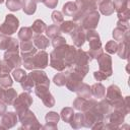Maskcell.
Listing matches in <instances>:
<instances>
[{
    "label": "cell",
    "mask_w": 130,
    "mask_h": 130,
    "mask_svg": "<svg viewBox=\"0 0 130 130\" xmlns=\"http://www.w3.org/2000/svg\"><path fill=\"white\" fill-rule=\"evenodd\" d=\"M18 123V116L14 112H5L0 119V129H10Z\"/></svg>",
    "instance_id": "obj_15"
},
{
    "label": "cell",
    "mask_w": 130,
    "mask_h": 130,
    "mask_svg": "<svg viewBox=\"0 0 130 130\" xmlns=\"http://www.w3.org/2000/svg\"><path fill=\"white\" fill-rule=\"evenodd\" d=\"M5 4L8 10L12 12L21 9V0H5Z\"/></svg>",
    "instance_id": "obj_41"
},
{
    "label": "cell",
    "mask_w": 130,
    "mask_h": 130,
    "mask_svg": "<svg viewBox=\"0 0 130 130\" xmlns=\"http://www.w3.org/2000/svg\"><path fill=\"white\" fill-rule=\"evenodd\" d=\"M21 9L27 15H32L37 10V2L35 0H21Z\"/></svg>",
    "instance_id": "obj_28"
},
{
    "label": "cell",
    "mask_w": 130,
    "mask_h": 130,
    "mask_svg": "<svg viewBox=\"0 0 130 130\" xmlns=\"http://www.w3.org/2000/svg\"><path fill=\"white\" fill-rule=\"evenodd\" d=\"M78 96H81L83 99H90L92 95H91V89H90V86L87 84V83H84V82H81L80 85L77 87L76 91Z\"/></svg>",
    "instance_id": "obj_31"
},
{
    "label": "cell",
    "mask_w": 130,
    "mask_h": 130,
    "mask_svg": "<svg viewBox=\"0 0 130 130\" xmlns=\"http://www.w3.org/2000/svg\"><path fill=\"white\" fill-rule=\"evenodd\" d=\"M19 50H20L21 58L32 56L38 52V49L35 47L32 41H20L19 42Z\"/></svg>",
    "instance_id": "obj_21"
},
{
    "label": "cell",
    "mask_w": 130,
    "mask_h": 130,
    "mask_svg": "<svg viewBox=\"0 0 130 130\" xmlns=\"http://www.w3.org/2000/svg\"><path fill=\"white\" fill-rule=\"evenodd\" d=\"M116 25H119V26H124V27H127V28H130V25H129V21H125V20H119L117 21Z\"/></svg>",
    "instance_id": "obj_52"
},
{
    "label": "cell",
    "mask_w": 130,
    "mask_h": 130,
    "mask_svg": "<svg viewBox=\"0 0 130 130\" xmlns=\"http://www.w3.org/2000/svg\"><path fill=\"white\" fill-rule=\"evenodd\" d=\"M77 25H78V23L73 21V20H65L61 24H59L61 32L66 34V35H71L75 30Z\"/></svg>",
    "instance_id": "obj_29"
},
{
    "label": "cell",
    "mask_w": 130,
    "mask_h": 130,
    "mask_svg": "<svg viewBox=\"0 0 130 130\" xmlns=\"http://www.w3.org/2000/svg\"><path fill=\"white\" fill-rule=\"evenodd\" d=\"M46 124L42 126V129L44 130H57L58 129V122L60 120V115L57 112L51 111L48 112L45 116Z\"/></svg>",
    "instance_id": "obj_18"
},
{
    "label": "cell",
    "mask_w": 130,
    "mask_h": 130,
    "mask_svg": "<svg viewBox=\"0 0 130 130\" xmlns=\"http://www.w3.org/2000/svg\"><path fill=\"white\" fill-rule=\"evenodd\" d=\"M11 73H12V78L15 80V81H17V82H21L23 79H24V77L27 75V73L25 72V70L24 69H21V68H15V69H13L12 71H11Z\"/></svg>",
    "instance_id": "obj_40"
},
{
    "label": "cell",
    "mask_w": 130,
    "mask_h": 130,
    "mask_svg": "<svg viewBox=\"0 0 130 130\" xmlns=\"http://www.w3.org/2000/svg\"><path fill=\"white\" fill-rule=\"evenodd\" d=\"M19 27V20L13 14H6L5 20L0 24V32L6 36H11L16 32Z\"/></svg>",
    "instance_id": "obj_8"
},
{
    "label": "cell",
    "mask_w": 130,
    "mask_h": 130,
    "mask_svg": "<svg viewBox=\"0 0 130 130\" xmlns=\"http://www.w3.org/2000/svg\"><path fill=\"white\" fill-rule=\"evenodd\" d=\"M17 96V92L14 88L12 87H8V88H5L4 89V93H3V96H2V101L8 105V106H12L14 100L16 99Z\"/></svg>",
    "instance_id": "obj_27"
},
{
    "label": "cell",
    "mask_w": 130,
    "mask_h": 130,
    "mask_svg": "<svg viewBox=\"0 0 130 130\" xmlns=\"http://www.w3.org/2000/svg\"><path fill=\"white\" fill-rule=\"evenodd\" d=\"M5 51L19 53V41L16 40V39H14V38H11V41L9 43V46H8V48Z\"/></svg>",
    "instance_id": "obj_45"
},
{
    "label": "cell",
    "mask_w": 130,
    "mask_h": 130,
    "mask_svg": "<svg viewBox=\"0 0 130 130\" xmlns=\"http://www.w3.org/2000/svg\"><path fill=\"white\" fill-rule=\"evenodd\" d=\"M32 32L30 26H23L18 30L17 37L20 41H32Z\"/></svg>",
    "instance_id": "obj_32"
},
{
    "label": "cell",
    "mask_w": 130,
    "mask_h": 130,
    "mask_svg": "<svg viewBox=\"0 0 130 130\" xmlns=\"http://www.w3.org/2000/svg\"><path fill=\"white\" fill-rule=\"evenodd\" d=\"M66 80H67V71H65V72L59 71V73L55 74L54 77H53V82L57 86H63V85H65Z\"/></svg>",
    "instance_id": "obj_38"
},
{
    "label": "cell",
    "mask_w": 130,
    "mask_h": 130,
    "mask_svg": "<svg viewBox=\"0 0 130 130\" xmlns=\"http://www.w3.org/2000/svg\"><path fill=\"white\" fill-rule=\"evenodd\" d=\"M30 28L32 29V31L35 34H38V35H41L43 32H45L46 28H47V24L42 20V19H36L34 21V23L31 24Z\"/></svg>",
    "instance_id": "obj_36"
},
{
    "label": "cell",
    "mask_w": 130,
    "mask_h": 130,
    "mask_svg": "<svg viewBox=\"0 0 130 130\" xmlns=\"http://www.w3.org/2000/svg\"><path fill=\"white\" fill-rule=\"evenodd\" d=\"M12 84H13V79L10 76V74L0 76V86H2L3 88H8L11 87Z\"/></svg>",
    "instance_id": "obj_43"
},
{
    "label": "cell",
    "mask_w": 130,
    "mask_h": 130,
    "mask_svg": "<svg viewBox=\"0 0 130 130\" xmlns=\"http://www.w3.org/2000/svg\"><path fill=\"white\" fill-rule=\"evenodd\" d=\"M69 124H70V126L73 129H79V128L84 127V116H83V112L75 113Z\"/></svg>",
    "instance_id": "obj_30"
},
{
    "label": "cell",
    "mask_w": 130,
    "mask_h": 130,
    "mask_svg": "<svg viewBox=\"0 0 130 130\" xmlns=\"http://www.w3.org/2000/svg\"><path fill=\"white\" fill-rule=\"evenodd\" d=\"M116 53L119 58L123 60L128 59V40H125L123 42H120V44H118V49Z\"/></svg>",
    "instance_id": "obj_33"
},
{
    "label": "cell",
    "mask_w": 130,
    "mask_h": 130,
    "mask_svg": "<svg viewBox=\"0 0 130 130\" xmlns=\"http://www.w3.org/2000/svg\"><path fill=\"white\" fill-rule=\"evenodd\" d=\"M115 11L119 20L129 21L130 19V1L129 0H112Z\"/></svg>",
    "instance_id": "obj_12"
},
{
    "label": "cell",
    "mask_w": 130,
    "mask_h": 130,
    "mask_svg": "<svg viewBox=\"0 0 130 130\" xmlns=\"http://www.w3.org/2000/svg\"><path fill=\"white\" fill-rule=\"evenodd\" d=\"M90 89H91V95L98 100H102L105 98V94H106V87L99 81L94 84H92L90 86Z\"/></svg>",
    "instance_id": "obj_26"
},
{
    "label": "cell",
    "mask_w": 130,
    "mask_h": 130,
    "mask_svg": "<svg viewBox=\"0 0 130 130\" xmlns=\"http://www.w3.org/2000/svg\"><path fill=\"white\" fill-rule=\"evenodd\" d=\"M74 109L70 108V107H65L61 110L60 113V118L65 122V123H70V121L72 120L73 116H74Z\"/></svg>",
    "instance_id": "obj_35"
},
{
    "label": "cell",
    "mask_w": 130,
    "mask_h": 130,
    "mask_svg": "<svg viewBox=\"0 0 130 130\" xmlns=\"http://www.w3.org/2000/svg\"><path fill=\"white\" fill-rule=\"evenodd\" d=\"M32 103H34V100H32V96L30 95V93L27 91H23L20 94H17L12 106H13L16 114H18V113H21V112L29 109V107L32 105Z\"/></svg>",
    "instance_id": "obj_11"
},
{
    "label": "cell",
    "mask_w": 130,
    "mask_h": 130,
    "mask_svg": "<svg viewBox=\"0 0 130 130\" xmlns=\"http://www.w3.org/2000/svg\"><path fill=\"white\" fill-rule=\"evenodd\" d=\"M88 64H89V57H88L86 51H83L82 49L77 48L74 63L71 67H69V69L73 70L74 72L79 74L82 78H84L86 76V74L88 73V70H89Z\"/></svg>",
    "instance_id": "obj_4"
},
{
    "label": "cell",
    "mask_w": 130,
    "mask_h": 130,
    "mask_svg": "<svg viewBox=\"0 0 130 130\" xmlns=\"http://www.w3.org/2000/svg\"><path fill=\"white\" fill-rule=\"evenodd\" d=\"M82 80H83V78L79 74H77L76 72H74L71 69L67 70V80H66L65 85H66L68 90H70L72 92H75L77 87L82 82Z\"/></svg>",
    "instance_id": "obj_14"
},
{
    "label": "cell",
    "mask_w": 130,
    "mask_h": 130,
    "mask_svg": "<svg viewBox=\"0 0 130 130\" xmlns=\"http://www.w3.org/2000/svg\"><path fill=\"white\" fill-rule=\"evenodd\" d=\"M76 51L77 48L74 45L67 44L54 48V50L50 53L49 65L57 71H64L66 68L73 65L76 57Z\"/></svg>",
    "instance_id": "obj_1"
},
{
    "label": "cell",
    "mask_w": 130,
    "mask_h": 130,
    "mask_svg": "<svg viewBox=\"0 0 130 130\" xmlns=\"http://www.w3.org/2000/svg\"><path fill=\"white\" fill-rule=\"evenodd\" d=\"M100 18H101L100 12L98 10H91V11H89L86 14L83 15V17L80 19V21L78 22V24L84 30L95 29V27L99 24Z\"/></svg>",
    "instance_id": "obj_10"
},
{
    "label": "cell",
    "mask_w": 130,
    "mask_h": 130,
    "mask_svg": "<svg viewBox=\"0 0 130 130\" xmlns=\"http://www.w3.org/2000/svg\"><path fill=\"white\" fill-rule=\"evenodd\" d=\"M28 75L32 79V81L35 83V86L36 85H39V84H47V85H50V79L47 76V73L43 69L30 70V72L28 73Z\"/></svg>",
    "instance_id": "obj_19"
},
{
    "label": "cell",
    "mask_w": 130,
    "mask_h": 130,
    "mask_svg": "<svg viewBox=\"0 0 130 130\" xmlns=\"http://www.w3.org/2000/svg\"><path fill=\"white\" fill-rule=\"evenodd\" d=\"M117 49H118V43L114 40H111L109 42L106 43V46H105V50L108 54L112 55V54H116L117 52Z\"/></svg>",
    "instance_id": "obj_42"
},
{
    "label": "cell",
    "mask_w": 130,
    "mask_h": 130,
    "mask_svg": "<svg viewBox=\"0 0 130 130\" xmlns=\"http://www.w3.org/2000/svg\"><path fill=\"white\" fill-rule=\"evenodd\" d=\"M50 85L47 84H39L36 85L34 88L36 95L43 102L44 106L47 108H52L55 106V99L53 96V94L50 92L49 90Z\"/></svg>",
    "instance_id": "obj_7"
},
{
    "label": "cell",
    "mask_w": 130,
    "mask_h": 130,
    "mask_svg": "<svg viewBox=\"0 0 130 130\" xmlns=\"http://www.w3.org/2000/svg\"><path fill=\"white\" fill-rule=\"evenodd\" d=\"M71 39H72V42H73V45L76 47V48H81L85 41H86V38H85V30L78 24L77 27L75 28V30L70 35Z\"/></svg>",
    "instance_id": "obj_20"
},
{
    "label": "cell",
    "mask_w": 130,
    "mask_h": 130,
    "mask_svg": "<svg viewBox=\"0 0 130 130\" xmlns=\"http://www.w3.org/2000/svg\"><path fill=\"white\" fill-rule=\"evenodd\" d=\"M18 121L21 123V127L20 129H26V130H30V129H42V125L40 124L39 120L37 119L35 113L32 111H30L29 109L18 113Z\"/></svg>",
    "instance_id": "obj_5"
},
{
    "label": "cell",
    "mask_w": 130,
    "mask_h": 130,
    "mask_svg": "<svg viewBox=\"0 0 130 130\" xmlns=\"http://www.w3.org/2000/svg\"><path fill=\"white\" fill-rule=\"evenodd\" d=\"M4 1H5V0H0V4H2V3L4 2Z\"/></svg>",
    "instance_id": "obj_55"
},
{
    "label": "cell",
    "mask_w": 130,
    "mask_h": 130,
    "mask_svg": "<svg viewBox=\"0 0 130 130\" xmlns=\"http://www.w3.org/2000/svg\"><path fill=\"white\" fill-rule=\"evenodd\" d=\"M96 108H98V110L103 114V116L105 117V121L107 120L109 114H110V113L112 112V110H113L112 105H111L106 99H102L100 102H98V103H96ZM104 123H105V122H104Z\"/></svg>",
    "instance_id": "obj_25"
},
{
    "label": "cell",
    "mask_w": 130,
    "mask_h": 130,
    "mask_svg": "<svg viewBox=\"0 0 130 130\" xmlns=\"http://www.w3.org/2000/svg\"><path fill=\"white\" fill-rule=\"evenodd\" d=\"M58 2H59V0H44L43 1L44 5L48 8H51V9L56 8L58 5Z\"/></svg>",
    "instance_id": "obj_50"
},
{
    "label": "cell",
    "mask_w": 130,
    "mask_h": 130,
    "mask_svg": "<svg viewBox=\"0 0 130 130\" xmlns=\"http://www.w3.org/2000/svg\"><path fill=\"white\" fill-rule=\"evenodd\" d=\"M32 43L35 45V47L38 49V50H45L49 47L50 45V41L49 39L44 36L43 34L41 35H38L36 34L34 37H32Z\"/></svg>",
    "instance_id": "obj_24"
},
{
    "label": "cell",
    "mask_w": 130,
    "mask_h": 130,
    "mask_svg": "<svg viewBox=\"0 0 130 130\" xmlns=\"http://www.w3.org/2000/svg\"><path fill=\"white\" fill-rule=\"evenodd\" d=\"M125 117L126 116L121 111L113 109L112 112L109 114L107 120L105 121V128L104 129H109V130L119 129L120 126L124 123Z\"/></svg>",
    "instance_id": "obj_9"
},
{
    "label": "cell",
    "mask_w": 130,
    "mask_h": 130,
    "mask_svg": "<svg viewBox=\"0 0 130 130\" xmlns=\"http://www.w3.org/2000/svg\"><path fill=\"white\" fill-rule=\"evenodd\" d=\"M76 4V12L72 16L73 21L79 22L84 14L91 10H96L98 8V0H75Z\"/></svg>",
    "instance_id": "obj_6"
},
{
    "label": "cell",
    "mask_w": 130,
    "mask_h": 130,
    "mask_svg": "<svg viewBox=\"0 0 130 130\" xmlns=\"http://www.w3.org/2000/svg\"><path fill=\"white\" fill-rule=\"evenodd\" d=\"M11 68L6 64V62L4 60H0V76H4L7 75L11 72Z\"/></svg>",
    "instance_id": "obj_47"
},
{
    "label": "cell",
    "mask_w": 130,
    "mask_h": 130,
    "mask_svg": "<svg viewBox=\"0 0 130 130\" xmlns=\"http://www.w3.org/2000/svg\"><path fill=\"white\" fill-rule=\"evenodd\" d=\"M11 41L10 36H6L3 34H0V50H6L9 46V43Z\"/></svg>",
    "instance_id": "obj_46"
},
{
    "label": "cell",
    "mask_w": 130,
    "mask_h": 130,
    "mask_svg": "<svg viewBox=\"0 0 130 130\" xmlns=\"http://www.w3.org/2000/svg\"><path fill=\"white\" fill-rule=\"evenodd\" d=\"M51 18L53 20V22L57 25L61 24L63 21H64V15L61 11H58V10H54L51 14Z\"/></svg>",
    "instance_id": "obj_44"
},
{
    "label": "cell",
    "mask_w": 130,
    "mask_h": 130,
    "mask_svg": "<svg viewBox=\"0 0 130 130\" xmlns=\"http://www.w3.org/2000/svg\"><path fill=\"white\" fill-rule=\"evenodd\" d=\"M76 12V4L75 2L68 1L62 6V13L65 16H73Z\"/></svg>",
    "instance_id": "obj_34"
},
{
    "label": "cell",
    "mask_w": 130,
    "mask_h": 130,
    "mask_svg": "<svg viewBox=\"0 0 130 130\" xmlns=\"http://www.w3.org/2000/svg\"><path fill=\"white\" fill-rule=\"evenodd\" d=\"M85 38L89 45V50L86 53L89 57V61H92L96 59L102 53H104L102 48V41L95 29L85 30Z\"/></svg>",
    "instance_id": "obj_3"
},
{
    "label": "cell",
    "mask_w": 130,
    "mask_h": 130,
    "mask_svg": "<svg viewBox=\"0 0 130 130\" xmlns=\"http://www.w3.org/2000/svg\"><path fill=\"white\" fill-rule=\"evenodd\" d=\"M112 36H113L114 41L119 42V43L123 42L125 40H129V28L116 25V27L113 29Z\"/></svg>",
    "instance_id": "obj_22"
},
{
    "label": "cell",
    "mask_w": 130,
    "mask_h": 130,
    "mask_svg": "<svg viewBox=\"0 0 130 130\" xmlns=\"http://www.w3.org/2000/svg\"><path fill=\"white\" fill-rule=\"evenodd\" d=\"M93 77H94V79H95L96 81H104V80L108 79V76H107L104 72H102V71H100V70L93 72Z\"/></svg>",
    "instance_id": "obj_49"
},
{
    "label": "cell",
    "mask_w": 130,
    "mask_h": 130,
    "mask_svg": "<svg viewBox=\"0 0 130 130\" xmlns=\"http://www.w3.org/2000/svg\"><path fill=\"white\" fill-rule=\"evenodd\" d=\"M4 89L2 86H0V100H2V96H3V93H4Z\"/></svg>",
    "instance_id": "obj_53"
},
{
    "label": "cell",
    "mask_w": 130,
    "mask_h": 130,
    "mask_svg": "<svg viewBox=\"0 0 130 130\" xmlns=\"http://www.w3.org/2000/svg\"><path fill=\"white\" fill-rule=\"evenodd\" d=\"M35 1H36L37 3H41V2L43 3V1H44V0H35Z\"/></svg>",
    "instance_id": "obj_54"
},
{
    "label": "cell",
    "mask_w": 130,
    "mask_h": 130,
    "mask_svg": "<svg viewBox=\"0 0 130 130\" xmlns=\"http://www.w3.org/2000/svg\"><path fill=\"white\" fill-rule=\"evenodd\" d=\"M21 61L26 70L45 69L49 65V54L45 50H40L32 56L21 58Z\"/></svg>",
    "instance_id": "obj_2"
},
{
    "label": "cell",
    "mask_w": 130,
    "mask_h": 130,
    "mask_svg": "<svg viewBox=\"0 0 130 130\" xmlns=\"http://www.w3.org/2000/svg\"><path fill=\"white\" fill-rule=\"evenodd\" d=\"M98 8L100 13L106 16L112 15L115 11L112 0H98Z\"/></svg>",
    "instance_id": "obj_23"
},
{
    "label": "cell",
    "mask_w": 130,
    "mask_h": 130,
    "mask_svg": "<svg viewBox=\"0 0 130 130\" xmlns=\"http://www.w3.org/2000/svg\"><path fill=\"white\" fill-rule=\"evenodd\" d=\"M96 103L98 102H96L95 99H92V98H90V99H83V98L77 95V98L73 101L72 106H73V109H75V110H77L79 112H85L88 109L92 108Z\"/></svg>",
    "instance_id": "obj_16"
},
{
    "label": "cell",
    "mask_w": 130,
    "mask_h": 130,
    "mask_svg": "<svg viewBox=\"0 0 130 130\" xmlns=\"http://www.w3.org/2000/svg\"><path fill=\"white\" fill-rule=\"evenodd\" d=\"M65 44H67V43H66V39L63 38V37H61V36H57V37H55L54 39H52V46H53L54 48L63 46V45H65Z\"/></svg>",
    "instance_id": "obj_48"
},
{
    "label": "cell",
    "mask_w": 130,
    "mask_h": 130,
    "mask_svg": "<svg viewBox=\"0 0 130 130\" xmlns=\"http://www.w3.org/2000/svg\"><path fill=\"white\" fill-rule=\"evenodd\" d=\"M20 85H21V87H22V89H23L24 91H27V92L32 91V88L35 87V83H34L32 79L30 78V76L28 75V73H27V75L24 77V79L20 82Z\"/></svg>",
    "instance_id": "obj_39"
},
{
    "label": "cell",
    "mask_w": 130,
    "mask_h": 130,
    "mask_svg": "<svg viewBox=\"0 0 130 130\" xmlns=\"http://www.w3.org/2000/svg\"><path fill=\"white\" fill-rule=\"evenodd\" d=\"M6 110H7V105L2 100H0V117L6 112Z\"/></svg>",
    "instance_id": "obj_51"
},
{
    "label": "cell",
    "mask_w": 130,
    "mask_h": 130,
    "mask_svg": "<svg viewBox=\"0 0 130 130\" xmlns=\"http://www.w3.org/2000/svg\"><path fill=\"white\" fill-rule=\"evenodd\" d=\"M3 60L11 68V70L18 68L22 65V61H21V57L19 56V53L5 51V53L3 55Z\"/></svg>",
    "instance_id": "obj_17"
},
{
    "label": "cell",
    "mask_w": 130,
    "mask_h": 130,
    "mask_svg": "<svg viewBox=\"0 0 130 130\" xmlns=\"http://www.w3.org/2000/svg\"><path fill=\"white\" fill-rule=\"evenodd\" d=\"M45 32H46V37H47L48 39H51V40H52V39H54L55 37L60 36V34H61L60 26L57 25V24H51V25L47 26Z\"/></svg>",
    "instance_id": "obj_37"
},
{
    "label": "cell",
    "mask_w": 130,
    "mask_h": 130,
    "mask_svg": "<svg viewBox=\"0 0 130 130\" xmlns=\"http://www.w3.org/2000/svg\"><path fill=\"white\" fill-rule=\"evenodd\" d=\"M98 64H99V70L104 72L108 77L112 76L113 74V67H112V57L108 53H102L98 58Z\"/></svg>",
    "instance_id": "obj_13"
}]
</instances>
